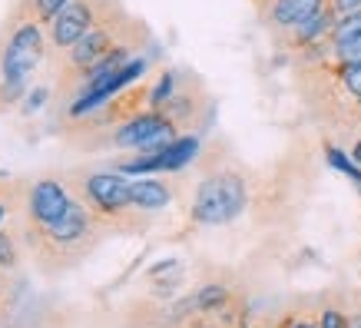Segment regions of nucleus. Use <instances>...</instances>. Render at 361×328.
<instances>
[{
	"instance_id": "1",
	"label": "nucleus",
	"mask_w": 361,
	"mask_h": 328,
	"mask_svg": "<svg viewBox=\"0 0 361 328\" xmlns=\"http://www.w3.org/2000/svg\"><path fill=\"white\" fill-rule=\"evenodd\" d=\"M47 50V27L37 20L30 0H13L0 27V113L23 99Z\"/></svg>"
},
{
	"instance_id": "2",
	"label": "nucleus",
	"mask_w": 361,
	"mask_h": 328,
	"mask_svg": "<svg viewBox=\"0 0 361 328\" xmlns=\"http://www.w3.org/2000/svg\"><path fill=\"white\" fill-rule=\"evenodd\" d=\"M140 37H146L142 23L133 20L116 0H110L103 17H99L63 56H56V97L70 107V103L77 99L80 80H83V73H87L90 66L99 63L103 56H110L116 47H126V44L136 47Z\"/></svg>"
},
{
	"instance_id": "3",
	"label": "nucleus",
	"mask_w": 361,
	"mask_h": 328,
	"mask_svg": "<svg viewBox=\"0 0 361 328\" xmlns=\"http://www.w3.org/2000/svg\"><path fill=\"white\" fill-rule=\"evenodd\" d=\"M73 196H77V193H73ZM99 229H103V222L90 212L87 202H83V199H73L70 209H66L56 222H50L44 229H23L20 239L30 245L33 259L44 265L47 272H60L66 265L80 262V259L97 245Z\"/></svg>"
},
{
	"instance_id": "4",
	"label": "nucleus",
	"mask_w": 361,
	"mask_h": 328,
	"mask_svg": "<svg viewBox=\"0 0 361 328\" xmlns=\"http://www.w3.org/2000/svg\"><path fill=\"white\" fill-rule=\"evenodd\" d=\"M249 206V183L239 169H216L199 179L192 196V219L199 226H226Z\"/></svg>"
},
{
	"instance_id": "5",
	"label": "nucleus",
	"mask_w": 361,
	"mask_h": 328,
	"mask_svg": "<svg viewBox=\"0 0 361 328\" xmlns=\"http://www.w3.org/2000/svg\"><path fill=\"white\" fill-rule=\"evenodd\" d=\"M87 202V209L93 212V216L106 226V222H120V219H126L130 212H136L133 209V199H130V179H126V173H120V169H106V173H87L83 179H80V196Z\"/></svg>"
},
{
	"instance_id": "6",
	"label": "nucleus",
	"mask_w": 361,
	"mask_h": 328,
	"mask_svg": "<svg viewBox=\"0 0 361 328\" xmlns=\"http://www.w3.org/2000/svg\"><path fill=\"white\" fill-rule=\"evenodd\" d=\"M73 189L60 176H44L23 186V229H44L63 216L73 202Z\"/></svg>"
},
{
	"instance_id": "7",
	"label": "nucleus",
	"mask_w": 361,
	"mask_h": 328,
	"mask_svg": "<svg viewBox=\"0 0 361 328\" xmlns=\"http://www.w3.org/2000/svg\"><path fill=\"white\" fill-rule=\"evenodd\" d=\"M110 0H70L63 11L54 17V23L47 27V40H50V54L63 56L80 37L103 17Z\"/></svg>"
},
{
	"instance_id": "8",
	"label": "nucleus",
	"mask_w": 361,
	"mask_h": 328,
	"mask_svg": "<svg viewBox=\"0 0 361 328\" xmlns=\"http://www.w3.org/2000/svg\"><path fill=\"white\" fill-rule=\"evenodd\" d=\"M176 140V123L166 116L163 109H140L126 123L116 126L113 146L120 150H149V146H166Z\"/></svg>"
},
{
	"instance_id": "9",
	"label": "nucleus",
	"mask_w": 361,
	"mask_h": 328,
	"mask_svg": "<svg viewBox=\"0 0 361 328\" xmlns=\"http://www.w3.org/2000/svg\"><path fill=\"white\" fill-rule=\"evenodd\" d=\"M325 7H329V0H269V4L259 7V13H262V20L269 30L288 33V30H295L298 23L312 20V17L322 13Z\"/></svg>"
},
{
	"instance_id": "10",
	"label": "nucleus",
	"mask_w": 361,
	"mask_h": 328,
	"mask_svg": "<svg viewBox=\"0 0 361 328\" xmlns=\"http://www.w3.org/2000/svg\"><path fill=\"white\" fill-rule=\"evenodd\" d=\"M130 199L136 212H159L173 202V186L166 179L136 176V179H130Z\"/></svg>"
},
{
	"instance_id": "11",
	"label": "nucleus",
	"mask_w": 361,
	"mask_h": 328,
	"mask_svg": "<svg viewBox=\"0 0 361 328\" xmlns=\"http://www.w3.org/2000/svg\"><path fill=\"white\" fill-rule=\"evenodd\" d=\"M196 156H199V140H196V136H176V140L163 150L159 173H179V169H183V166H189Z\"/></svg>"
},
{
	"instance_id": "12",
	"label": "nucleus",
	"mask_w": 361,
	"mask_h": 328,
	"mask_svg": "<svg viewBox=\"0 0 361 328\" xmlns=\"http://www.w3.org/2000/svg\"><path fill=\"white\" fill-rule=\"evenodd\" d=\"M358 37H361V11L341 13L329 33V44H331V50H338V47L351 44V40H358Z\"/></svg>"
},
{
	"instance_id": "13",
	"label": "nucleus",
	"mask_w": 361,
	"mask_h": 328,
	"mask_svg": "<svg viewBox=\"0 0 361 328\" xmlns=\"http://www.w3.org/2000/svg\"><path fill=\"white\" fill-rule=\"evenodd\" d=\"M226 298H229L226 285H216V282H212V285H202L196 296L189 298V305L199 308V312H212V308H219L222 302H226Z\"/></svg>"
},
{
	"instance_id": "14",
	"label": "nucleus",
	"mask_w": 361,
	"mask_h": 328,
	"mask_svg": "<svg viewBox=\"0 0 361 328\" xmlns=\"http://www.w3.org/2000/svg\"><path fill=\"white\" fill-rule=\"evenodd\" d=\"M335 70H338L341 87L348 90L351 97L358 99V107H361V60L358 63H335Z\"/></svg>"
},
{
	"instance_id": "15",
	"label": "nucleus",
	"mask_w": 361,
	"mask_h": 328,
	"mask_svg": "<svg viewBox=\"0 0 361 328\" xmlns=\"http://www.w3.org/2000/svg\"><path fill=\"white\" fill-rule=\"evenodd\" d=\"M325 159H329V166H335L338 173H345V176H348V179H355V183H361V169H358V166H355V159H351V156H345V153H341L338 146H329V150H325Z\"/></svg>"
},
{
	"instance_id": "16",
	"label": "nucleus",
	"mask_w": 361,
	"mask_h": 328,
	"mask_svg": "<svg viewBox=\"0 0 361 328\" xmlns=\"http://www.w3.org/2000/svg\"><path fill=\"white\" fill-rule=\"evenodd\" d=\"M70 0H30V7H33V13H37V20L44 23V27H50L54 23V17L60 11H63Z\"/></svg>"
},
{
	"instance_id": "17",
	"label": "nucleus",
	"mask_w": 361,
	"mask_h": 328,
	"mask_svg": "<svg viewBox=\"0 0 361 328\" xmlns=\"http://www.w3.org/2000/svg\"><path fill=\"white\" fill-rule=\"evenodd\" d=\"M331 60H335V63H358L361 60V37L351 40V44H345V47H338V50H331Z\"/></svg>"
},
{
	"instance_id": "18",
	"label": "nucleus",
	"mask_w": 361,
	"mask_h": 328,
	"mask_svg": "<svg viewBox=\"0 0 361 328\" xmlns=\"http://www.w3.org/2000/svg\"><path fill=\"white\" fill-rule=\"evenodd\" d=\"M318 328H348V318H345L341 308L329 305L325 312H322V318H318Z\"/></svg>"
},
{
	"instance_id": "19",
	"label": "nucleus",
	"mask_w": 361,
	"mask_h": 328,
	"mask_svg": "<svg viewBox=\"0 0 361 328\" xmlns=\"http://www.w3.org/2000/svg\"><path fill=\"white\" fill-rule=\"evenodd\" d=\"M329 7L335 11V17H341V13H355V11H361V0H329Z\"/></svg>"
},
{
	"instance_id": "20",
	"label": "nucleus",
	"mask_w": 361,
	"mask_h": 328,
	"mask_svg": "<svg viewBox=\"0 0 361 328\" xmlns=\"http://www.w3.org/2000/svg\"><path fill=\"white\" fill-rule=\"evenodd\" d=\"M288 328H318V325H312V322H305V318H298V322H292Z\"/></svg>"
},
{
	"instance_id": "21",
	"label": "nucleus",
	"mask_w": 361,
	"mask_h": 328,
	"mask_svg": "<svg viewBox=\"0 0 361 328\" xmlns=\"http://www.w3.org/2000/svg\"><path fill=\"white\" fill-rule=\"evenodd\" d=\"M4 292H7V272L0 269V298H4Z\"/></svg>"
},
{
	"instance_id": "22",
	"label": "nucleus",
	"mask_w": 361,
	"mask_h": 328,
	"mask_svg": "<svg viewBox=\"0 0 361 328\" xmlns=\"http://www.w3.org/2000/svg\"><path fill=\"white\" fill-rule=\"evenodd\" d=\"M351 159H355V163H361V142H355V150H351Z\"/></svg>"
},
{
	"instance_id": "23",
	"label": "nucleus",
	"mask_w": 361,
	"mask_h": 328,
	"mask_svg": "<svg viewBox=\"0 0 361 328\" xmlns=\"http://www.w3.org/2000/svg\"><path fill=\"white\" fill-rule=\"evenodd\" d=\"M348 328H361V312H358V315H355V318H351V322H348Z\"/></svg>"
}]
</instances>
